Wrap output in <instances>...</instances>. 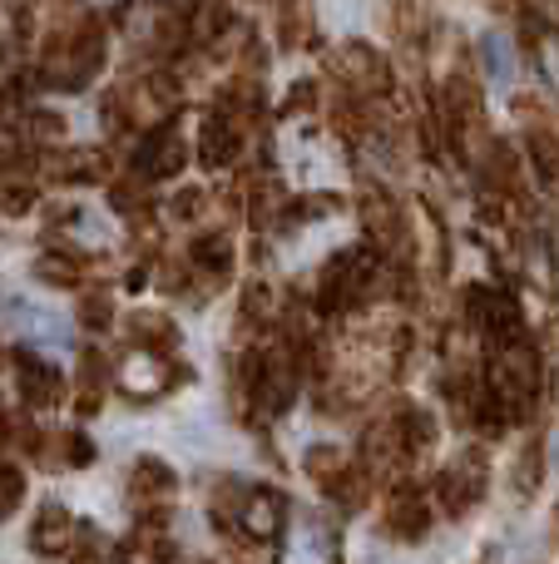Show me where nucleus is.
<instances>
[{
    "label": "nucleus",
    "mask_w": 559,
    "mask_h": 564,
    "mask_svg": "<svg viewBox=\"0 0 559 564\" xmlns=\"http://www.w3.org/2000/svg\"><path fill=\"white\" fill-rule=\"evenodd\" d=\"M134 164H139V174H144V178H168V174H178V164H184V144H178L174 124L149 129V134L139 139Z\"/></svg>",
    "instance_id": "7ed1b4c3"
},
{
    "label": "nucleus",
    "mask_w": 559,
    "mask_h": 564,
    "mask_svg": "<svg viewBox=\"0 0 559 564\" xmlns=\"http://www.w3.org/2000/svg\"><path fill=\"white\" fill-rule=\"evenodd\" d=\"M15 377H20V391H25L30 406H55L59 391H65V377H59L55 361L40 357V351H20V357H15Z\"/></svg>",
    "instance_id": "f03ea898"
},
{
    "label": "nucleus",
    "mask_w": 559,
    "mask_h": 564,
    "mask_svg": "<svg viewBox=\"0 0 559 564\" xmlns=\"http://www.w3.org/2000/svg\"><path fill=\"white\" fill-rule=\"evenodd\" d=\"M228 149H233V134L223 129V119H208V129H204V159L208 164H228Z\"/></svg>",
    "instance_id": "423d86ee"
},
{
    "label": "nucleus",
    "mask_w": 559,
    "mask_h": 564,
    "mask_svg": "<svg viewBox=\"0 0 559 564\" xmlns=\"http://www.w3.org/2000/svg\"><path fill=\"white\" fill-rule=\"evenodd\" d=\"M277 525H283V500L273 496V490H257L253 506H248V530H253L257 540L277 535Z\"/></svg>",
    "instance_id": "39448f33"
},
{
    "label": "nucleus",
    "mask_w": 559,
    "mask_h": 564,
    "mask_svg": "<svg viewBox=\"0 0 559 564\" xmlns=\"http://www.w3.org/2000/svg\"><path fill=\"white\" fill-rule=\"evenodd\" d=\"M6 322H10V332H15L25 347H65L69 341V322L59 317V312L30 302V297L6 302Z\"/></svg>",
    "instance_id": "f257e3e1"
},
{
    "label": "nucleus",
    "mask_w": 559,
    "mask_h": 564,
    "mask_svg": "<svg viewBox=\"0 0 559 564\" xmlns=\"http://www.w3.org/2000/svg\"><path fill=\"white\" fill-rule=\"evenodd\" d=\"M20 490H25V476H20L15 466H0V520H6L10 510H15Z\"/></svg>",
    "instance_id": "0eeeda50"
},
{
    "label": "nucleus",
    "mask_w": 559,
    "mask_h": 564,
    "mask_svg": "<svg viewBox=\"0 0 559 564\" xmlns=\"http://www.w3.org/2000/svg\"><path fill=\"white\" fill-rule=\"evenodd\" d=\"M65 535H69V510L50 500V506L40 510V520H35V535H30V545H35L40 555H59V550H65Z\"/></svg>",
    "instance_id": "20e7f679"
}]
</instances>
